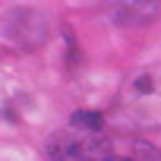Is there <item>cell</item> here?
<instances>
[{
  "label": "cell",
  "instance_id": "cell-1",
  "mask_svg": "<svg viewBox=\"0 0 161 161\" xmlns=\"http://www.w3.org/2000/svg\"><path fill=\"white\" fill-rule=\"evenodd\" d=\"M114 114L133 130H161V63L136 69L120 86Z\"/></svg>",
  "mask_w": 161,
  "mask_h": 161
},
{
  "label": "cell",
  "instance_id": "cell-2",
  "mask_svg": "<svg viewBox=\"0 0 161 161\" xmlns=\"http://www.w3.org/2000/svg\"><path fill=\"white\" fill-rule=\"evenodd\" d=\"M51 35V19L38 7H13L3 16V41L13 51H38Z\"/></svg>",
  "mask_w": 161,
  "mask_h": 161
},
{
  "label": "cell",
  "instance_id": "cell-3",
  "mask_svg": "<svg viewBox=\"0 0 161 161\" xmlns=\"http://www.w3.org/2000/svg\"><path fill=\"white\" fill-rule=\"evenodd\" d=\"M44 155L47 158H63V161H73V158H114L117 148L101 133H86V130L73 126V133H57L54 139H47Z\"/></svg>",
  "mask_w": 161,
  "mask_h": 161
},
{
  "label": "cell",
  "instance_id": "cell-4",
  "mask_svg": "<svg viewBox=\"0 0 161 161\" xmlns=\"http://www.w3.org/2000/svg\"><path fill=\"white\" fill-rule=\"evenodd\" d=\"M95 7L123 29H142L158 19L161 13V0H95Z\"/></svg>",
  "mask_w": 161,
  "mask_h": 161
},
{
  "label": "cell",
  "instance_id": "cell-5",
  "mask_svg": "<svg viewBox=\"0 0 161 161\" xmlns=\"http://www.w3.org/2000/svg\"><path fill=\"white\" fill-rule=\"evenodd\" d=\"M69 126H76V130H86V133H101L104 130V117L98 114V111H73V117H69Z\"/></svg>",
  "mask_w": 161,
  "mask_h": 161
},
{
  "label": "cell",
  "instance_id": "cell-6",
  "mask_svg": "<svg viewBox=\"0 0 161 161\" xmlns=\"http://www.w3.org/2000/svg\"><path fill=\"white\" fill-rule=\"evenodd\" d=\"M117 155H136V158H161V148L148 145V142H126V145H114Z\"/></svg>",
  "mask_w": 161,
  "mask_h": 161
}]
</instances>
